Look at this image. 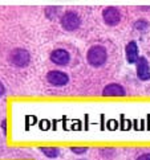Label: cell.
<instances>
[{"label":"cell","mask_w":150,"mask_h":160,"mask_svg":"<svg viewBox=\"0 0 150 160\" xmlns=\"http://www.w3.org/2000/svg\"><path fill=\"white\" fill-rule=\"evenodd\" d=\"M86 60L93 68H100L108 60V52L105 47L102 45H93L90 47L88 53H86Z\"/></svg>","instance_id":"cell-1"},{"label":"cell","mask_w":150,"mask_h":160,"mask_svg":"<svg viewBox=\"0 0 150 160\" xmlns=\"http://www.w3.org/2000/svg\"><path fill=\"white\" fill-rule=\"evenodd\" d=\"M29 60H31V56L28 53V50L21 49V48L13 49L9 54L11 64H13L17 68H25L28 64H29Z\"/></svg>","instance_id":"cell-2"},{"label":"cell","mask_w":150,"mask_h":160,"mask_svg":"<svg viewBox=\"0 0 150 160\" xmlns=\"http://www.w3.org/2000/svg\"><path fill=\"white\" fill-rule=\"evenodd\" d=\"M81 24V20H80V16L76 13V12H72V11H69V12H65L62 15L61 18V27L64 28L67 31H76L77 28L80 27Z\"/></svg>","instance_id":"cell-3"},{"label":"cell","mask_w":150,"mask_h":160,"mask_svg":"<svg viewBox=\"0 0 150 160\" xmlns=\"http://www.w3.org/2000/svg\"><path fill=\"white\" fill-rule=\"evenodd\" d=\"M47 81L52 85V86H65V85L69 82V77L68 74H65L64 72L60 70H51L47 74Z\"/></svg>","instance_id":"cell-4"},{"label":"cell","mask_w":150,"mask_h":160,"mask_svg":"<svg viewBox=\"0 0 150 160\" xmlns=\"http://www.w3.org/2000/svg\"><path fill=\"white\" fill-rule=\"evenodd\" d=\"M102 19L105 21V24L110 25V27H114L117 25L120 20H121V13L117 8L114 7H108L102 11Z\"/></svg>","instance_id":"cell-5"},{"label":"cell","mask_w":150,"mask_h":160,"mask_svg":"<svg viewBox=\"0 0 150 160\" xmlns=\"http://www.w3.org/2000/svg\"><path fill=\"white\" fill-rule=\"evenodd\" d=\"M137 76L141 81H147L150 79V65L146 57L141 56L137 61Z\"/></svg>","instance_id":"cell-6"},{"label":"cell","mask_w":150,"mask_h":160,"mask_svg":"<svg viewBox=\"0 0 150 160\" xmlns=\"http://www.w3.org/2000/svg\"><path fill=\"white\" fill-rule=\"evenodd\" d=\"M51 61L56 65L64 66L68 65L69 61H71V56H69L68 50L65 49H55L53 52L51 53Z\"/></svg>","instance_id":"cell-7"},{"label":"cell","mask_w":150,"mask_h":160,"mask_svg":"<svg viewBox=\"0 0 150 160\" xmlns=\"http://www.w3.org/2000/svg\"><path fill=\"white\" fill-rule=\"evenodd\" d=\"M102 95L104 97H125L126 91L118 83H109V85H106V86L104 88Z\"/></svg>","instance_id":"cell-8"},{"label":"cell","mask_w":150,"mask_h":160,"mask_svg":"<svg viewBox=\"0 0 150 160\" xmlns=\"http://www.w3.org/2000/svg\"><path fill=\"white\" fill-rule=\"evenodd\" d=\"M125 54H126V60L129 64H137L138 61V47L134 41H130L125 48Z\"/></svg>","instance_id":"cell-9"},{"label":"cell","mask_w":150,"mask_h":160,"mask_svg":"<svg viewBox=\"0 0 150 160\" xmlns=\"http://www.w3.org/2000/svg\"><path fill=\"white\" fill-rule=\"evenodd\" d=\"M40 151L48 158H57L60 155V150L57 147H43L40 148Z\"/></svg>","instance_id":"cell-10"},{"label":"cell","mask_w":150,"mask_h":160,"mask_svg":"<svg viewBox=\"0 0 150 160\" xmlns=\"http://www.w3.org/2000/svg\"><path fill=\"white\" fill-rule=\"evenodd\" d=\"M134 28L137 31H145V29L149 28V22L145 21V20H138V21H136Z\"/></svg>","instance_id":"cell-11"},{"label":"cell","mask_w":150,"mask_h":160,"mask_svg":"<svg viewBox=\"0 0 150 160\" xmlns=\"http://www.w3.org/2000/svg\"><path fill=\"white\" fill-rule=\"evenodd\" d=\"M86 150H88L86 147H72V148H71V151H72L73 153H77V155H81V153L86 152Z\"/></svg>","instance_id":"cell-12"},{"label":"cell","mask_w":150,"mask_h":160,"mask_svg":"<svg viewBox=\"0 0 150 160\" xmlns=\"http://www.w3.org/2000/svg\"><path fill=\"white\" fill-rule=\"evenodd\" d=\"M137 160H150V153H142V155L138 156Z\"/></svg>","instance_id":"cell-13"},{"label":"cell","mask_w":150,"mask_h":160,"mask_svg":"<svg viewBox=\"0 0 150 160\" xmlns=\"http://www.w3.org/2000/svg\"><path fill=\"white\" fill-rule=\"evenodd\" d=\"M5 94V88H4V85L0 82V97H3Z\"/></svg>","instance_id":"cell-14"}]
</instances>
